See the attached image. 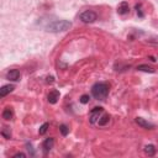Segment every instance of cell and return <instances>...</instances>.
Segmentation results:
<instances>
[{
    "label": "cell",
    "mask_w": 158,
    "mask_h": 158,
    "mask_svg": "<svg viewBox=\"0 0 158 158\" xmlns=\"http://www.w3.org/2000/svg\"><path fill=\"white\" fill-rule=\"evenodd\" d=\"M9 130H10V128H7V127H6L5 130H2V131H1V135H2L5 138H11V132H10Z\"/></svg>",
    "instance_id": "obj_18"
},
{
    "label": "cell",
    "mask_w": 158,
    "mask_h": 158,
    "mask_svg": "<svg viewBox=\"0 0 158 158\" xmlns=\"http://www.w3.org/2000/svg\"><path fill=\"white\" fill-rule=\"evenodd\" d=\"M79 19H80L84 23H91V22L96 21L98 15H96V12L93 11V10H86V11H84V12L80 14Z\"/></svg>",
    "instance_id": "obj_3"
},
{
    "label": "cell",
    "mask_w": 158,
    "mask_h": 158,
    "mask_svg": "<svg viewBox=\"0 0 158 158\" xmlns=\"http://www.w3.org/2000/svg\"><path fill=\"white\" fill-rule=\"evenodd\" d=\"M58 99H59V91H58V90H52V91H49V94H48V96H47V100H48L49 104H56V102L58 101Z\"/></svg>",
    "instance_id": "obj_8"
},
{
    "label": "cell",
    "mask_w": 158,
    "mask_h": 158,
    "mask_svg": "<svg viewBox=\"0 0 158 158\" xmlns=\"http://www.w3.org/2000/svg\"><path fill=\"white\" fill-rule=\"evenodd\" d=\"M1 116H2V118H5V120H11V118L14 117L12 109H11V107H5L4 111H2V114H1Z\"/></svg>",
    "instance_id": "obj_12"
},
{
    "label": "cell",
    "mask_w": 158,
    "mask_h": 158,
    "mask_svg": "<svg viewBox=\"0 0 158 158\" xmlns=\"http://www.w3.org/2000/svg\"><path fill=\"white\" fill-rule=\"evenodd\" d=\"M128 10H130V6L126 1H122L117 5V14L118 15H125V14L128 12Z\"/></svg>",
    "instance_id": "obj_9"
},
{
    "label": "cell",
    "mask_w": 158,
    "mask_h": 158,
    "mask_svg": "<svg viewBox=\"0 0 158 158\" xmlns=\"http://www.w3.org/2000/svg\"><path fill=\"white\" fill-rule=\"evenodd\" d=\"M53 80H54V78L51 75V77H47V80H46V81H47V83H53Z\"/></svg>",
    "instance_id": "obj_20"
},
{
    "label": "cell",
    "mask_w": 158,
    "mask_h": 158,
    "mask_svg": "<svg viewBox=\"0 0 158 158\" xmlns=\"http://www.w3.org/2000/svg\"><path fill=\"white\" fill-rule=\"evenodd\" d=\"M144 153L146 154H148V156H154V153H156V147L153 146V144H147V146H144Z\"/></svg>",
    "instance_id": "obj_13"
},
{
    "label": "cell",
    "mask_w": 158,
    "mask_h": 158,
    "mask_svg": "<svg viewBox=\"0 0 158 158\" xmlns=\"http://www.w3.org/2000/svg\"><path fill=\"white\" fill-rule=\"evenodd\" d=\"M48 127H49V123H48V122H44V123H43V125L40 127V130H38V133H40V135H44V133L47 132Z\"/></svg>",
    "instance_id": "obj_15"
},
{
    "label": "cell",
    "mask_w": 158,
    "mask_h": 158,
    "mask_svg": "<svg viewBox=\"0 0 158 158\" xmlns=\"http://www.w3.org/2000/svg\"><path fill=\"white\" fill-rule=\"evenodd\" d=\"M91 95L96 100L104 101L109 95V84L107 83H96L91 88Z\"/></svg>",
    "instance_id": "obj_1"
},
{
    "label": "cell",
    "mask_w": 158,
    "mask_h": 158,
    "mask_svg": "<svg viewBox=\"0 0 158 158\" xmlns=\"http://www.w3.org/2000/svg\"><path fill=\"white\" fill-rule=\"evenodd\" d=\"M14 89H15V86H14L12 84H7V85L1 86V89H0V96H1V98L6 96V95H7L9 93H11Z\"/></svg>",
    "instance_id": "obj_10"
},
{
    "label": "cell",
    "mask_w": 158,
    "mask_h": 158,
    "mask_svg": "<svg viewBox=\"0 0 158 158\" xmlns=\"http://www.w3.org/2000/svg\"><path fill=\"white\" fill-rule=\"evenodd\" d=\"M6 79L11 80V81H17L20 80V70L17 69H11L6 73Z\"/></svg>",
    "instance_id": "obj_6"
},
{
    "label": "cell",
    "mask_w": 158,
    "mask_h": 158,
    "mask_svg": "<svg viewBox=\"0 0 158 158\" xmlns=\"http://www.w3.org/2000/svg\"><path fill=\"white\" fill-rule=\"evenodd\" d=\"M53 144H54V139L52 138V137H49V138H46L44 141H43V144H42V148H43V152H44V154H47L52 148H53Z\"/></svg>",
    "instance_id": "obj_7"
},
{
    "label": "cell",
    "mask_w": 158,
    "mask_h": 158,
    "mask_svg": "<svg viewBox=\"0 0 158 158\" xmlns=\"http://www.w3.org/2000/svg\"><path fill=\"white\" fill-rule=\"evenodd\" d=\"M137 70H141V72H146V73H154L156 69L151 65H147V64H139L137 65Z\"/></svg>",
    "instance_id": "obj_11"
},
{
    "label": "cell",
    "mask_w": 158,
    "mask_h": 158,
    "mask_svg": "<svg viewBox=\"0 0 158 158\" xmlns=\"http://www.w3.org/2000/svg\"><path fill=\"white\" fill-rule=\"evenodd\" d=\"M102 111H104V109H102L101 106H96V107H94V109L90 111V116H89V121H90V123H95V122H98L99 118H100V116H101V114H102Z\"/></svg>",
    "instance_id": "obj_4"
},
{
    "label": "cell",
    "mask_w": 158,
    "mask_h": 158,
    "mask_svg": "<svg viewBox=\"0 0 158 158\" xmlns=\"http://www.w3.org/2000/svg\"><path fill=\"white\" fill-rule=\"evenodd\" d=\"M135 121H136V123H137L138 126H141L142 128H146V130H153V128H154V125H153L152 122H148V121H146V120L142 118V117H136Z\"/></svg>",
    "instance_id": "obj_5"
},
{
    "label": "cell",
    "mask_w": 158,
    "mask_h": 158,
    "mask_svg": "<svg viewBox=\"0 0 158 158\" xmlns=\"http://www.w3.org/2000/svg\"><path fill=\"white\" fill-rule=\"evenodd\" d=\"M89 100H90V96H89V95H86V94L81 95V96H80V99H79V101H80L81 104H88V102H89Z\"/></svg>",
    "instance_id": "obj_17"
},
{
    "label": "cell",
    "mask_w": 158,
    "mask_h": 158,
    "mask_svg": "<svg viewBox=\"0 0 158 158\" xmlns=\"http://www.w3.org/2000/svg\"><path fill=\"white\" fill-rule=\"evenodd\" d=\"M25 157H26V154L22 153V152H19V153L14 154V158H25Z\"/></svg>",
    "instance_id": "obj_19"
},
{
    "label": "cell",
    "mask_w": 158,
    "mask_h": 158,
    "mask_svg": "<svg viewBox=\"0 0 158 158\" xmlns=\"http://www.w3.org/2000/svg\"><path fill=\"white\" fill-rule=\"evenodd\" d=\"M109 121H110V116L109 115H102V116H100L98 123H99V126H105V125L109 123Z\"/></svg>",
    "instance_id": "obj_14"
},
{
    "label": "cell",
    "mask_w": 158,
    "mask_h": 158,
    "mask_svg": "<svg viewBox=\"0 0 158 158\" xmlns=\"http://www.w3.org/2000/svg\"><path fill=\"white\" fill-rule=\"evenodd\" d=\"M59 131H60L62 136H67V135L69 133V128H68L67 125H60V126H59Z\"/></svg>",
    "instance_id": "obj_16"
},
{
    "label": "cell",
    "mask_w": 158,
    "mask_h": 158,
    "mask_svg": "<svg viewBox=\"0 0 158 158\" xmlns=\"http://www.w3.org/2000/svg\"><path fill=\"white\" fill-rule=\"evenodd\" d=\"M72 26V22L67 21V20H56L51 23H48L46 26V30L49 32H63L69 30Z\"/></svg>",
    "instance_id": "obj_2"
}]
</instances>
